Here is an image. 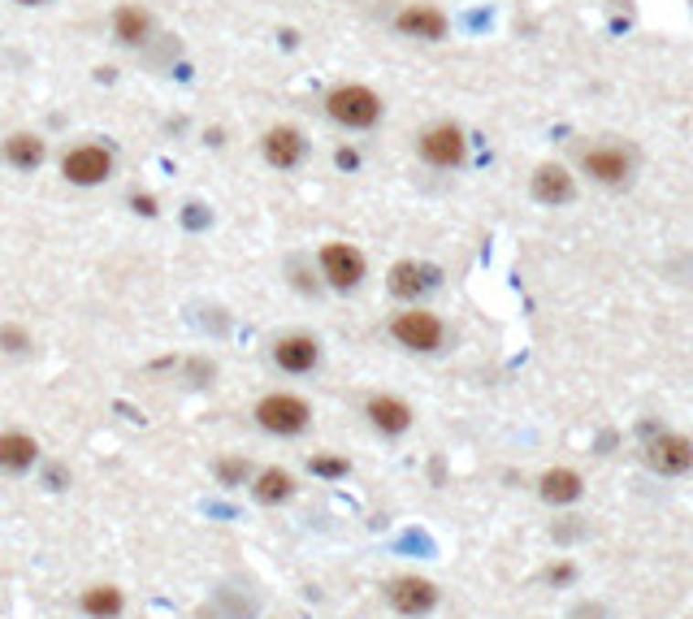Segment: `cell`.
<instances>
[{
    "instance_id": "26",
    "label": "cell",
    "mask_w": 693,
    "mask_h": 619,
    "mask_svg": "<svg viewBox=\"0 0 693 619\" xmlns=\"http://www.w3.org/2000/svg\"><path fill=\"white\" fill-rule=\"evenodd\" d=\"M131 208L139 217H156V196H131Z\"/></svg>"
},
{
    "instance_id": "27",
    "label": "cell",
    "mask_w": 693,
    "mask_h": 619,
    "mask_svg": "<svg viewBox=\"0 0 693 619\" xmlns=\"http://www.w3.org/2000/svg\"><path fill=\"white\" fill-rule=\"evenodd\" d=\"M338 169H346V174L360 169V152L356 147H338Z\"/></svg>"
},
{
    "instance_id": "24",
    "label": "cell",
    "mask_w": 693,
    "mask_h": 619,
    "mask_svg": "<svg viewBox=\"0 0 693 619\" xmlns=\"http://www.w3.org/2000/svg\"><path fill=\"white\" fill-rule=\"evenodd\" d=\"M0 351H5V356H27V351H31V334L17 326V321L0 326Z\"/></svg>"
},
{
    "instance_id": "11",
    "label": "cell",
    "mask_w": 693,
    "mask_h": 619,
    "mask_svg": "<svg viewBox=\"0 0 693 619\" xmlns=\"http://www.w3.org/2000/svg\"><path fill=\"white\" fill-rule=\"evenodd\" d=\"M438 282H442V269H438V264L395 261L390 273H386V291L395 294V299H403V304H416V299H425L430 291H438Z\"/></svg>"
},
{
    "instance_id": "3",
    "label": "cell",
    "mask_w": 693,
    "mask_h": 619,
    "mask_svg": "<svg viewBox=\"0 0 693 619\" xmlns=\"http://www.w3.org/2000/svg\"><path fill=\"white\" fill-rule=\"evenodd\" d=\"M416 156L438 169V174H451V169H464L468 165V134L455 122H433L416 134Z\"/></svg>"
},
{
    "instance_id": "23",
    "label": "cell",
    "mask_w": 693,
    "mask_h": 619,
    "mask_svg": "<svg viewBox=\"0 0 693 619\" xmlns=\"http://www.w3.org/2000/svg\"><path fill=\"white\" fill-rule=\"evenodd\" d=\"M308 473L321 476V481H343V476H351V459H343V455H313V459H308Z\"/></svg>"
},
{
    "instance_id": "25",
    "label": "cell",
    "mask_w": 693,
    "mask_h": 619,
    "mask_svg": "<svg viewBox=\"0 0 693 619\" xmlns=\"http://www.w3.org/2000/svg\"><path fill=\"white\" fill-rule=\"evenodd\" d=\"M546 581H550V585H572V581H577V563H550V568H546Z\"/></svg>"
},
{
    "instance_id": "28",
    "label": "cell",
    "mask_w": 693,
    "mask_h": 619,
    "mask_svg": "<svg viewBox=\"0 0 693 619\" xmlns=\"http://www.w3.org/2000/svg\"><path fill=\"white\" fill-rule=\"evenodd\" d=\"M48 489H66V468H52V473H48Z\"/></svg>"
},
{
    "instance_id": "17",
    "label": "cell",
    "mask_w": 693,
    "mask_h": 619,
    "mask_svg": "<svg viewBox=\"0 0 693 619\" xmlns=\"http://www.w3.org/2000/svg\"><path fill=\"white\" fill-rule=\"evenodd\" d=\"M39 442H35V433H27V429H5L0 433V473L9 476H22L31 473L35 464H39Z\"/></svg>"
},
{
    "instance_id": "9",
    "label": "cell",
    "mask_w": 693,
    "mask_h": 619,
    "mask_svg": "<svg viewBox=\"0 0 693 619\" xmlns=\"http://www.w3.org/2000/svg\"><path fill=\"white\" fill-rule=\"evenodd\" d=\"M261 156L269 169H278V174H291V169H299V165L308 161V134L299 131V126H269V131L261 134Z\"/></svg>"
},
{
    "instance_id": "4",
    "label": "cell",
    "mask_w": 693,
    "mask_h": 619,
    "mask_svg": "<svg viewBox=\"0 0 693 619\" xmlns=\"http://www.w3.org/2000/svg\"><path fill=\"white\" fill-rule=\"evenodd\" d=\"M316 273H321V282L330 291L351 294L360 291V282L368 277V261H364V251L356 243L334 239V243H321V251H316Z\"/></svg>"
},
{
    "instance_id": "7",
    "label": "cell",
    "mask_w": 693,
    "mask_h": 619,
    "mask_svg": "<svg viewBox=\"0 0 693 619\" xmlns=\"http://www.w3.org/2000/svg\"><path fill=\"white\" fill-rule=\"evenodd\" d=\"M113 165L117 156L109 152V144H74L61 156V178L69 187H100V182H109Z\"/></svg>"
},
{
    "instance_id": "16",
    "label": "cell",
    "mask_w": 693,
    "mask_h": 619,
    "mask_svg": "<svg viewBox=\"0 0 693 619\" xmlns=\"http://www.w3.org/2000/svg\"><path fill=\"white\" fill-rule=\"evenodd\" d=\"M0 161L9 165V169H17V174H35L48 161V139L35 131H14L0 144Z\"/></svg>"
},
{
    "instance_id": "2",
    "label": "cell",
    "mask_w": 693,
    "mask_h": 619,
    "mask_svg": "<svg viewBox=\"0 0 693 619\" xmlns=\"http://www.w3.org/2000/svg\"><path fill=\"white\" fill-rule=\"evenodd\" d=\"M251 416H256V424H261L264 433H273V438H299V433L313 424V403H308L304 394L273 390L256 403Z\"/></svg>"
},
{
    "instance_id": "19",
    "label": "cell",
    "mask_w": 693,
    "mask_h": 619,
    "mask_svg": "<svg viewBox=\"0 0 693 619\" xmlns=\"http://www.w3.org/2000/svg\"><path fill=\"white\" fill-rule=\"evenodd\" d=\"M248 489L261 507H282V503L295 498V476L286 473L282 464H269V468H261V473H251Z\"/></svg>"
},
{
    "instance_id": "5",
    "label": "cell",
    "mask_w": 693,
    "mask_h": 619,
    "mask_svg": "<svg viewBox=\"0 0 693 619\" xmlns=\"http://www.w3.org/2000/svg\"><path fill=\"white\" fill-rule=\"evenodd\" d=\"M390 338H395L403 351L433 356V351H442V343H446V326H442V316L430 308H403L390 316Z\"/></svg>"
},
{
    "instance_id": "15",
    "label": "cell",
    "mask_w": 693,
    "mask_h": 619,
    "mask_svg": "<svg viewBox=\"0 0 693 619\" xmlns=\"http://www.w3.org/2000/svg\"><path fill=\"white\" fill-rule=\"evenodd\" d=\"M364 416H368V424L378 429L381 438H403L412 429V403L399 399V394H368Z\"/></svg>"
},
{
    "instance_id": "14",
    "label": "cell",
    "mask_w": 693,
    "mask_h": 619,
    "mask_svg": "<svg viewBox=\"0 0 693 619\" xmlns=\"http://www.w3.org/2000/svg\"><path fill=\"white\" fill-rule=\"evenodd\" d=\"M273 364L286 377H308L321 364V343H316L313 334H282L278 343H273Z\"/></svg>"
},
{
    "instance_id": "6",
    "label": "cell",
    "mask_w": 693,
    "mask_h": 619,
    "mask_svg": "<svg viewBox=\"0 0 693 619\" xmlns=\"http://www.w3.org/2000/svg\"><path fill=\"white\" fill-rule=\"evenodd\" d=\"M633 169H637L633 152H628L624 144H615V139L590 144L581 152V174L590 182H598V187H628V182H633Z\"/></svg>"
},
{
    "instance_id": "29",
    "label": "cell",
    "mask_w": 693,
    "mask_h": 619,
    "mask_svg": "<svg viewBox=\"0 0 693 619\" xmlns=\"http://www.w3.org/2000/svg\"><path fill=\"white\" fill-rule=\"evenodd\" d=\"M22 9H39V5H48V0H17Z\"/></svg>"
},
{
    "instance_id": "13",
    "label": "cell",
    "mask_w": 693,
    "mask_h": 619,
    "mask_svg": "<svg viewBox=\"0 0 693 619\" xmlns=\"http://www.w3.org/2000/svg\"><path fill=\"white\" fill-rule=\"evenodd\" d=\"M395 35L403 39H421V44H438L451 35V22L438 5H425V0H412L395 14Z\"/></svg>"
},
{
    "instance_id": "8",
    "label": "cell",
    "mask_w": 693,
    "mask_h": 619,
    "mask_svg": "<svg viewBox=\"0 0 693 619\" xmlns=\"http://www.w3.org/2000/svg\"><path fill=\"white\" fill-rule=\"evenodd\" d=\"M645 464L659 476H685L693 468V438L677 429H655L645 438Z\"/></svg>"
},
{
    "instance_id": "22",
    "label": "cell",
    "mask_w": 693,
    "mask_h": 619,
    "mask_svg": "<svg viewBox=\"0 0 693 619\" xmlns=\"http://www.w3.org/2000/svg\"><path fill=\"white\" fill-rule=\"evenodd\" d=\"M213 476H217V486H226V489L248 486V481H251V459L248 455H221V459H213Z\"/></svg>"
},
{
    "instance_id": "20",
    "label": "cell",
    "mask_w": 693,
    "mask_h": 619,
    "mask_svg": "<svg viewBox=\"0 0 693 619\" xmlns=\"http://www.w3.org/2000/svg\"><path fill=\"white\" fill-rule=\"evenodd\" d=\"M538 494L550 507H572L585 494V481H581L577 468H546L542 481H538Z\"/></svg>"
},
{
    "instance_id": "12",
    "label": "cell",
    "mask_w": 693,
    "mask_h": 619,
    "mask_svg": "<svg viewBox=\"0 0 693 619\" xmlns=\"http://www.w3.org/2000/svg\"><path fill=\"white\" fill-rule=\"evenodd\" d=\"M386 603H390V611H399V615L425 619L438 611V585L425 581V576H399V581L386 585Z\"/></svg>"
},
{
    "instance_id": "21",
    "label": "cell",
    "mask_w": 693,
    "mask_h": 619,
    "mask_svg": "<svg viewBox=\"0 0 693 619\" xmlns=\"http://www.w3.org/2000/svg\"><path fill=\"white\" fill-rule=\"evenodd\" d=\"M79 611L87 619H122L126 615V593L117 585H87L79 593Z\"/></svg>"
},
{
    "instance_id": "18",
    "label": "cell",
    "mask_w": 693,
    "mask_h": 619,
    "mask_svg": "<svg viewBox=\"0 0 693 619\" xmlns=\"http://www.w3.org/2000/svg\"><path fill=\"white\" fill-rule=\"evenodd\" d=\"M113 39L126 48H148L156 39V17L144 5H122V9H113Z\"/></svg>"
},
{
    "instance_id": "10",
    "label": "cell",
    "mask_w": 693,
    "mask_h": 619,
    "mask_svg": "<svg viewBox=\"0 0 693 619\" xmlns=\"http://www.w3.org/2000/svg\"><path fill=\"white\" fill-rule=\"evenodd\" d=\"M528 196L538 199L542 208H568L577 199V174L560 161H542L528 178Z\"/></svg>"
},
{
    "instance_id": "1",
    "label": "cell",
    "mask_w": 693,
    "mask_h": 619,
    "mask_svg": "<svg viewBox=\"0 0 693 619\" xmlns=\"http://www.w3.org/2000/svg\"><path fill=\"white\" fill-rule=\"evenodd\" d=\"M325 113L343 131H373L381 122V113H386V104H381V96L368 82H338L325 96Z\"/></svg>"
}]
</instances>
